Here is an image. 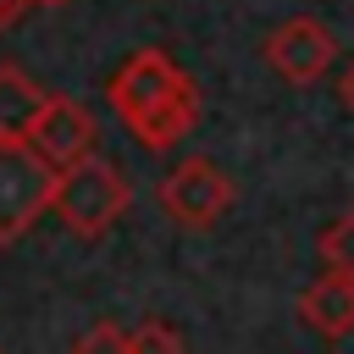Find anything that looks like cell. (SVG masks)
Segmentation results:
<instances>
[{"instance_id": "52a82bcc", "label": "cell", "mask_w": 354, "mask_h": 354, "mask_svg": "<svg viewBox=\"0 0 354 354\" xmlns=\"http://www.w3.org/2000/svg\"><path fill=\"white\" fill-rule=\"evenodd\" d=\"M299 321H304L310 332H321V337H348V332H354V282L337 277V271L315 277V282L299 293Z\"/></svg>"}, {"instance_id": "6da1fadb", "label": "cell", "mask_w": 354, "mask_h": 354, "mask_svg": "<svg viewBox=\"0 0 354 354\" xmlns=\"http://www.w3.org/2000/svg\"><path fill=\"white\" fill-rule=\"evenodd\" d=\"M105 100L116 111V122L144 144V149H171L177 138L194 133L199 122V83L183 61H171L166 50H133L111 83H105Z\"/></svg>"}, {"instance_id": "277c9868", "label": "cell", "mask_w": 354, "mask_h": 354, "mask_svg": "<svg viewBox=\"0 0 354 354\" xmlns=\"http://www.w3.org/2000/svg\"><path fill=\"white\" fill-rule=\"evenodd\" d=\"M155 194H160V210L177 227H188V232H205V227H216L232 210V177L216 160H205V155H194L177 171H166Z\"/></svg>"}, {"instance_id": "8992f818", "label": "cell", "mask_w": 354, "mask_h": 354, "mask_svg": "<svg viewBox=\"0 0 354 354\" xmlns=\"http://www.w3.org/2000/svg\"><path fill=\"white\" fill-rule=\"evenodd\" d=\"M94 138H100L94 116H88L77 100H66V94H50V105H44V111H39V122L28 127V144H33L55 171H66V166L88 160V155H94Z\"/></svg>"}, {"instance_id": "5b68a950", "label": "cell", "mask_w": 354, "mask_h": 354, "mask_svg": "<svg viewBox=\"0 0 354 354\" xmlns=\"http://www.w3.org/2000/svg\"><path fill=\"white\" fill-rule=\"evenodd\" d=\"M332 55H337V39H332V28H326L321 17H288V22H277L271 39H266V61H271L288 83H315V77L332 66Z\"/></svg>"}, {"instance_id": "4fadbf2b", "label": "cell", "mask_w": 354, "mask_h": 354, "mask_svg": "<svg viewBox=\"0 0 354 354\" xmlns=\"http://www.w3.org/2000/svg\"><path fill=\"white\" fill-rule=\"evenodd\" d=\"M337 94H343V105H348V111H354V66H348V72H343V83H337Z\"/></svg>"}, {"instance_id": "ba28073f", "label": "cell", "mask_w": 354, "mask_h": 354, "mask_svg": "<svg viewBox=\"0 0 354 354\" xmlns=\"http://www.w3.org/2000/svg\"><path fill=\"white\" fill-rule=\"evenodd\" d=\"M44 105H50V94L22 66H0V138H28V127L39 122Z\"/></svg>"}, {"instance_id": "7a4b0ae2", "label": "cell", "mask_w": 354, "mask_h": 354, "mask_svg": "<svg viewBox=\"0 0 354 354\" xmlns=\"http://www.w3.org/2000/svg\"><path fill=\"white\" fill-rule=\"evenodd\" d=\"M127 205H133V183H127L111 160L88 155V160H77V166L61 171V183H55V205H50V210H55L77 238H100Z\"/></svg>"}, {"instance_id": "8fae6325", "label": "cell", "mask_w": 354, "mask_h": 354, "mask_svg": "<svg viewBox=\"0 0 354 354\" xmlns=\"http://www.w3.org/2000/svg\"><path fill=\"white\" fill-rule=\"evenodd\" d=\"M127 343H133V354H183V337H177L166 321H144V326H133Z\"/></svg>"}, {"instance_id": "3957f363", "label": "cell", "mask_w": 354, "mask_h": 354, "mask_svg": "<svg viewBox=\"0 0 354 354\" xmlns=\"http://www.w3.org/2000/svg\"><path fill=\"white\" fill-rule=\"evenodd\" d=\"M55 183L61 171L28 138H0V243H17L55 205Z\"/></svg>"}, {"instance_id": "30bf717a", "label": "cell", "mask_w": 354, "mask_h": 354, "mask_svg": "<svg viewBox=\"0 0 354 354\" xmlns=\"http://www.w3.org/2000/svg\"><path fill=\"white\" fill-rule=\"evenodd\" d=\"M66 354H133V343H127V332H122L116 321H94Z\"/></svg>"}, {"instance_id": "7c38bea8", "label": "cell", "mask_w": 354, "mask_h": 354, "mask_svg": "<svg viewBox=\"0 0 354 354\" xmlns=\"http://www.w3.org/2000/svg\"><path fill=\"white\" fill-rule=\"evenodd\" d=\"M22 11H33V0H0V33H6V28H11Z\"/></svg>"}, {"instance_id": "9c48e42d", "label": "cell", "mask_w": 354, "mask_h": 354, "mask_svg": "<svg viewBox=\"0 0 354 354\" xmlns=\"http://www.w3.org/2000/svg\"><path fill=\"white\" fill-rule=\"evenodd\" d=\"M321 266L354 282V205L337 221H326V232H321Z\"/></svg>"}]
</instances>
